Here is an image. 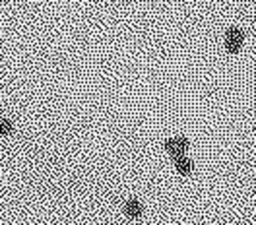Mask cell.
Here are the masks:
<instances>
[{"label": "cell", "instance_id": "6da1fadb", "mask_svg": "<svg viewBox=\"0 0 256 225\" xmlns=\"http://www.w3.org/2000/svg\"><path fill=\"white\" fill-rule=\"evenodd\" d=\"M242 43H244V32H242L240 28H237V26H231V28L225 32V50H227L231 56H235V54L240 52Z\"/></svg>", "mask_w": 256, "mask_h": 225}, {"label": "cell", "instance_id": "7a4b0ae2", "mask_svg": "<svg viewBox=\"0 0 256 225\" xmlns=\"http://www.w3.org/2000/svg\"><path fill=\"white\" fill-rule=\"evenodd\" d=\"M124 214H126L130 220H140L144 216V206L138 198H128L124 202Z\"/></svg>", "mask_w": 256, "mask_h": 225}, {"label": "cell", "instance_id": "3957f363", "mask_svg": "<svg viewBox=\"0 0 256 225\" xmlns=\"http://www.w3.org/2000/svg\"><path fill=\"white\" fill-rule=\"evenodd\" d=\"M173 163H175V169L176 173L180 175V177H188L192 173V163L190 160L186 158V154H178L173 158Z\"/></svg>", "mask_w": 256, "mask_h": 225}, {"label": "cell", "instance_id": "277c9868", "mask_svg": "<svg viewBox=\"0 0 256 225\" xmlns=\"http://www.w3.org/2000/svg\"><path fill=\"white\" fill-rule=\"evenodd\" d=\"M14 132V122L10 118H0V138H6Z\"/></svg>", "mask_w": 256, "mask_h": 225}, {"label": "cell", "instance_id": "5b68a950", "mask_svg": "<svg viewBox=\"0 0 256 225\" xmlns=\"http://www.w3.org/2000/svg\"><path fill=\"white\" fill-rule=\"evenodd\" d=\"M175 138V146H176V152L178 154H186L188 152V140L184 138V136H173Z\"/></svg>", "mask_w": 256, "mask_h": 225}]
</instances>
